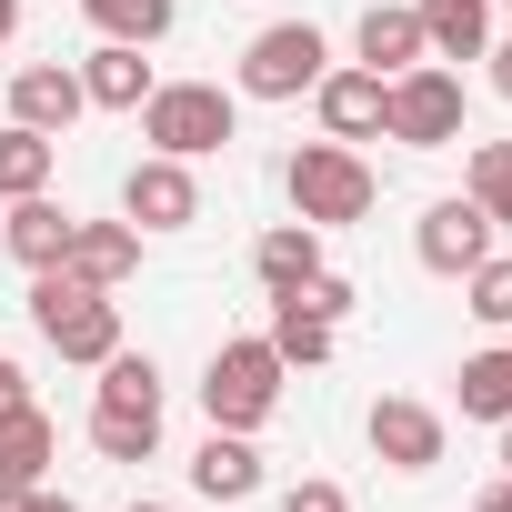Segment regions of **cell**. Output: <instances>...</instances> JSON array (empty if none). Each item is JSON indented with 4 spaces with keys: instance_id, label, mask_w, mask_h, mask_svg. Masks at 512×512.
Wrapping results in <instances>:
<instances>
[{
    "instance_id": "obj_1",
    "label": "cell",
    "mask_w": 512,
    "mask_h": 512,
    "mask_svg": "<svg viewBox=\"0 0 512 512\" xmlns=\"http://www.w3.org/2000/svg\"><path fill=\"white\" fill-rule=\"evenodd\" d=\"M91 452H101V462H151V452H161V362H151V352H111V362H101Z\"/></svg>"
},
{
    "instance_id": "obj_2",
    "label": "cell",
    "mask_w": 512,
    "mask_h": 512,
    "mask_svg": "<svg viewBox=\"0 0 512 512\" xmlns=\"http://www.w3.org/2000/svg\"><path fill=\"white\" fill-rule=\"evenodd\" d=\"M282 191H292V221H312V231L372 221V201H382V181H372V161L352 141H302L282 161Z\"/></svg>"
},
{
    "instance_id": "obj_3",
    "label": "cell",
    "mask_w": 512,
    "mask_h": 512,
    "mask_svg": "<svg viewBox=\"0 0 512 512\" xmlns=\"http://www.w3.org/2000/svg\"><path fill=\"white\" fill-rule=\"evenodd\" d=\"M31 332L61 352V362H111L121 352V302L111 292H91L81 272H31Z\"/></svg>"
},
{
    "instance_id": "obj_4",
    "label": "cell",
    "mask_w": 512,
    "mask_h": 512,
    "mask_svg": "<svg viewBox=\"0 0 512 512\" xmlns=\"http://www.w3.org/2000/svg\"><path fill=\"white\" fill-rule=\"evenodd\" d=\"M201 412H211V432H262V422L282 412V352H272L262 332L221 342V352L201 362Z\"/></svg>"
},
{
    "instance_id": "obj_5",
    "label": "cell",
    "mask_w": 512,
    "mask_h": 512,
    "mask_svg": "<svg viewBox=\"0 0 512 512\" xmlns=\"http://www.w3.org/2000/svg\"><path fill=\"white\" fill-rule=\"evenodd\" d=\"M131 121H141V141H151V151H171V161H211V151H231L241 101H231L221 81H161Z\"/></svg>"
},
{
    "instance_id": "obj_6",
    "label": "cell",
    "mask_w": 512,
    "mask_h": 512,
    "mask_svg": "<svg viewBox=\"0 0 512 512\" xmlns=\"http://www.w3.org/2000/svg\"><path fill=\"white\" fill-rule=\"evenodd\" d=\"M382 141H402V151H452V141H462V71H452V61H412V71L382 91Z\"/></svg>"
},
{
    "instance_id": "obj_7",
    "label": "cell",
    "mask_w": 512,
    "mask_h": 512,
    "mask_svg": "<svg viewBox=\"0 0 512 512\" xmlns=\"http://www.w3.org/2000/svg\"><path fill=\"white\" fill-rule=\"evenodd\" d=\"M322 71H332V41L312 21H272V31H251V51H241V101H302Z\"/></svg>"
},
{
    "instance_id": "obj_8",
    "label": "cell",
    "mask_w": 512,
    "mask_h": 512,
    "mask_svg": "<svg viewBox=\"0 0 512 512\" xmlns=\"http://www.w3.org/2000/svg\"><path fill=\"white\" fill-rule=\"evenodd\" d=\"M121 221L151 241V231H191L201 221V181H191V161H171V151H141L131 171H121Z\"/></svg>"
},
{
    "instance_id": "obj_9",
    "label": "cell",
    "mask_w": 512,
    "mask_h": 512,
    "mask_svg": "<svg viewBox=\"0 0 512 512\" xmlns=\"http://www.w3.org/2000/svg\"><path fill=\"white\" fill-rule=\"evenodd\" d=\"M492 241H502V231H492V211H482L472 191H452V201H432V211L412 221V262H422V272H442V282H462Z\"/></svg>"
},
{
    "instance_id": "obj_10",
    "label": "cell",
    "mask_w": 512,
    "mask_h": 512,
    "mask_svg": "<svg viewBox=\"0 0 512 512\" xmlns=\"http://www.w3.org/2000/svg\"><path fill=\"white\" fill-rule=\"evenodd\" d=\"M362 432H372V452H382L392 472H432V462H442V442H452V432H442V412H432V402H412V392H382V402L362 412Z\"/></svg>"
},
{
    "instance_id": "obj_11",
    "label": "cell",
    "mask_w": 512,
    "mask_h": 512,
    "mask_svg": "<svg viewBox=\"0 0 512 512\" xmlns=\"http://www.w3.org/2000/svg\"><path fill=\"white\" fill-rule=\"evenodd\" d=\"M91 111V91H81V61H31V71H11V121L21 131H71Z\"/></svg>"
},
{
    "instance_id": "obj_12",
    "label": "cell",
    "mask_w": 512,
    "mask_h": 512,
    "mask_svg": "<svg viewBox=\"0 0 512 512\" xmlns=\"http://www.w3.org/2000/svg\"><path fill=\"white\" fill-rule=\"evenodd\" d=\"M382 91H392V81L362 71V61H352V71H322V81H312L322 141H382Z\"/></svg>"
},
{
    "instance_id": "obj_13",
    "label": "cell",
    "mask_w": 512,
    "mask_h": 512,
    "mask_svg": "<svg viewBox=\"0 0 512 512\" xmlns=\"http://www.w3.org/2000/svg\"><path fill=\"white\" fill-rule=\"evenodd\" d=\"M51 272H81L91 292H121V282L141 272V231H131V221H71V251H61Z\"/></svg>"
},
{
    "instance_id": "obj_14",
    "label": "cell",
    "mask_w": 512,
    "mask_h": 512,
    "mask_svg": "<svg viewBox=\"0 0 512 512\" xmlns=\"http://www.w3.org/2000/svg\"><path fill=\"white\" fill-rule=\"evenodd\" d=\"M61 462V422L41 412V402H21V412H0V482L11 492H41V472Z\"/></svg>"
},
{
    "instance_id": "obj_15",
    "label": "cell",
    "mask_w": 512,
    "mask_h": 512,
    "mask_svg": "<svg viewBox=\"0 0 512 512\" xmlns=\"http://www.w3.org/2000/svg\"><path fill=\"white\" fill-rule=\"evenodd\" d=\"M352 51H362V71H382V81H402L412 61H432V51H422V21H412V0H372L362 31H352Z\"/></svg>"
},
{
    "instance_id": "obj_16",
    "label": "cell",
    "mask_w": 512,
    "mask_h": 512,
    "mask_svg": "<svg viewBox=\"0 0 512 512\" xmlns=\"http://www.w3.org/2000/svg\"><path fill=\"white\" fill-rule=\"evenodd\" d=\"M0 251H11L21 272H51L61 251H71V211H61L51 191H31V201H11V221H0Z\"/></svg>"
},
{
    "instance_id": "obj_17",
    "label": "cell",
    "mask_w": 512,
    "mask_h": 512,
    "mask_svg": "<svg viewBox=\"0 0 512 512\" xmlns=\"http://www.w3.org/2000/svg\"><path fill=\"white\" fill-rule=\"evenodd\" d=\"M412 21H422L432 61H482L492 51V0H412Z\"/></svg>"
},
{
    "instance_id": "obj_18",
    "label": "cell",
    "mask_w": 512,
    "mask_h": 512,
    "mask_svg": "<svg viewBox=\"0 0 512 512\" xmlns=\"http://www.w3.org/2000/svg\"><path fill=\"white\" fill-rule=\"evenodd\" d=\"M191 492L201 502H251V492H262V452H251V432H211L191 452Z\"/></svg>"
},
{
    "instance_id": "obj_19",
    "label": "cell",
    "mask_w": 512,
    "mask_h": 512,
    "mask_svg": "<svg viewBox=\"0 0 512 512\" xmlns=\"http://www.w3.org/2000/svg\"><path fill=\"white\" fill-rule=\"evenodd\" d=\"M81 91H91V111H141L161 81H151V61H141V41H101L91 61H81Z\"/></svg>"
},
{
    "instance_id": "obj_20",
    "label": "cell",
    "mask_w": 512,
    "mask_h": 512,
    "mask_svg": "<svg viewBox=\"0 0 512 512\" xmlns=\"http://www.w3.org/2000/svg\"><path fill=\"white\" fill-rule=\"evenodd\" d=\"M251 272H262V292H302L322 272V231L312 221H272L262 241H251Z\"/></svg>"
},
{
    "instance_id": "obj_21",
    "label": "cell",
    "mask_w": 512,
    "mask_h": 512,
    "mask_svg": "<svg viewBox=\"0 0 512 512\" xmlns=\"http://www.w3.org/2000/svg\"><path fill=\"white\" fill-rule=\"evenodd\" d=\"M272 352H282V372H322L332 352H342V322H322V312H302L292 292H272V332H262Z\"/></svg>"
},
{
    "instance_id": "obj_22",
    "label": "cell",
    "mask_w": 512,
    "mask_h": 512,
    "mask_svg": "<svg viewBox=\"0 0 512 512\" xmlns=\"http://www.w3.org/2000/svg\"><path fill=\"white\" fill-rule=\"evenodd\" d=\"M51 171H61V141L51 131H0V201H31V191H51Z\"/></svg>"
},
{
    "instance_id": "obj_23",
    "label": "cell",
    "mask_w": 512,
    "mask_h": 512,
    "mask_svg": "<svg viewBox=\"0 0 512 512\" xmlns=\"http://www.w3.org/2000/svg\"><path fill=\"white\" fill-rule=\"evenodd\" d=\"M452 382H462V422H512V342L502 352H472Z\"/></svg>"
},
{
    "instance_id": "obj_24",
    "label": "cell",
    "mask_w": 512,
    "mask_h": 512,
    "mask_svg": "<svg viewBox=\"0 0 512 512\" xmlns=\"http://www.w3.org/2000/svg\"><path fill=\"white\" fill-rule=\"evenodd\" d=\"M81 11H91V31L101 41H171V21H181V0H81Z\"/></svg>"
},
{
    "instance_id": "obj_25",
    "label": "cell",
    "mask_w": 512,
    "mask_h": 512,
    "mask_svg": "<svg viewBox=\"0 0 512 512\" xmlns=\"http://www.w3.org/2000/svg\"><path fill=\"white\" fill-rule=\"evenodd\" d=\"M462 191L492 211V231H512V141H472V161H462Z\"/></svg>"
},
{
    "instance_id": "obj_26",
    "label": "cell",
    "mask_w": 512,
    "mask_h": 512,
    "mask_svg": "<svg viewBox=\"0 0 512 512\" xmlns=\"http://www.w3.org/2000/svg\"><path fill=\"white\" fill-rule=\"evenodd\" d=\"M462 312L492 322V332H512V251H482V262L462 272Z\"/></svg>"
},
{
    "instance_id": "obj_27",
    "label": "cell",
    "mask_w": 512,
    "mask_h": 512,
    "mask_svg": "<svg viewBox=\"0 0 512 512\" xmlns=\"http://www.w3.org/2000/svg\"><path fill=\"white\" fill-rule=\"evenodd\" d=\"M292 302H302V312H322V322H342V312H352V302H362V292H352V282H342V272H332V262H322V272H312V282H302V292H292Z\"/></svg>"
},
{
    "instance_id": "obj_28",
    "label": "cell",
    "mask_w": 512,
    "mask_h": 512,
    "mask_svg": "<svg viewBox=\"0 0 512 512\" xmlns=\"http://www.w3.org/2000/svg\"><path fill=\"white\" fill-rule=\"evenodd\" d=\"M282 512H352V492L312 472V482H292V492H282Z\"/></svg>"
},
{
    "instance_id": "obj_29",
    "label": "cell",
    "mask_w": 512,
    "mask_h": 512,
    "mask_svg": "<svg viewBox=\"0 0 512 512\" xmlns=\"http://www.w3.org/2000/svg\"><path fill=\"white\" fill-rule=\"evenodd\" d=\"M21 402H31V372H21L11 352H0V412H21Z\"/></svg>"
},
{
    "instance_id": "obj_30",
    "label": "cell",
    "mask_w": 512,
    "mask_h": 512,
    "mask_svg": "<svg viewBox=\"0 0 512 512\" xmlns=\"http://www.w3.org/2000/svg\"><path fill=\"white\" fill-rule=\"evenodd\" d=\"M482 61H492V91H502V101H512V41H492V51H482Z\"/></svg>"
},
{
    "instance_id": "obj_31",
    "label": "cell",
    "mask_w": 512,
    "mask_h": 512,
    "mask_svg": "<svg viewBox=\"0 0 512 512\" xmlns=\"http://www.w3.org/2000/svg\"><path fill=\"white\" fill-rule=\"evenodd\" d=\"M472 512H512V482H492V492H482V502H472Z\"/></svg>"
},
{
    "instance_id": "obj_32",
    "label": "cell",
    "mask_w": 512,
    "mask_h": 512,
    "mask_svg": "<svg viewBox=\"0 0 512 512\" xmlns=\"http://www.w3.org/2000/svg\"><path fill=\"white\" fill-rule=\"evenodd\" d=\"M31 512H81V502L71 492H31Z\"/></svg>"
},
{
    "instance_id": "obj_33",
    "label": "cell",
    "mask_w": 512,
    "mask_h": 512,
    "mask_svg": "<svg viewBox=\"0 0 512 512\" xmlns=\"http://www.w3.org/2000/svg\"><path fill=\"white\" fill-rule=\"evenodd\" d=\"M0 41H21V0H0Z\"/></svg>"
},
{
    "instance_id": "obj_34",
    "label": "cell",
    "mask_w": 512,
    "mask_h": 512,
    "mask_svg": "<svg viewBox=\"0 0 512 512\" xmlns=\"http://www.w3.org/2000/svg\"><path fill=\"white\" fill-rule=\"evenodd\" d=\"M0 512H31V492H11V482H0Z\"/></svg>"
},
{
    "instance_id": "obj_35",
    "label": "cell",
    "mask_w": 512,
    "mask_h": 512,
    "mask_svg": "<svg viewBox=\"0 0 512 512\" xmlns=\"http://www.w3.org/2000/svg\"><path fill=\"white\" fill-rule=\"evenodd\" d=\"M502 482H512V422H502Z\"/></svg>"
},
{
    "instance_id": "obj_36",
    "label": "cell",
    "mask_w": 512,
    "mask_h": 512,
    "mask_svg": "<svg viewBox=\"0 0 512 512\" xmlns=\"http://www.w3.org/2000/svg\"><path fill=\"white\" fill-rule=\"evenodd\" d=\"M131 512H171V502H131Z\"/></svg>"
},
{
    "instance_id": "obj_37",
    "label": "cell",
    "mask_w": 512,
    "mask_h": 512,
    "mask_svg": "<svg viewBox=\"0 0 512 512\" xmlns=\"http://www.w3.org/2000/svg\"><path fill=\"white\" fill-rule=\"evenodd\" d=\"M492 11H512V0H492Z\"/></svg>"
}]
</instances>
